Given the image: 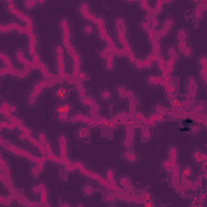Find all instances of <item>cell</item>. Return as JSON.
Instances as JSON below:
<instances>
[{"label": "cell", "mask_w": 207, "mask_h": 207, "mask_svg": "<svg viewBox=\"0 0 207 207\" xmlns=\"http://www.w3.org/2000/svg\"><path fill=\"white\" fill-rule=\"evenodd\" d=\"M109 207H117V205H109Z\"/></svg>", "instance_id": "cell-1"}]
</instances>
